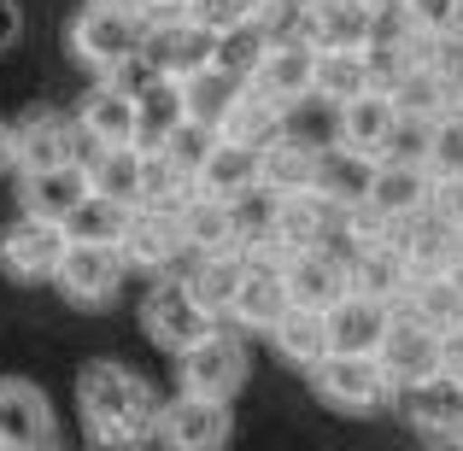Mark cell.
<instances>
[{
	"mask_svg": "<svg viewBox=\"0 0 463 451\" xmlns=\"http://www.w3.org/2000/svg\"><path fill=\"white\" fill-rule=\"evenodd\" d=\"M77 410L89 440L100 446H141L158 428V393L147 387V375L124 370V363L100 358L77 375Z\"/></svg>",
	"mask_w": 463,
	"mask_h": 451,
	"instance_id": "6da1fadb",
	"label": "cell"
},
{
	"mask_svg": "<svg viewBox=\"0 0 463 451\" xmlns=\"http://www.w3.org/2000/svg\"><path fill=\"white\" fill-rule=\"evenodd\" d=\"M141 23H147V18L129 12V6L89 0V6L71 18L65 47H71V59H77L82 70H94V77H118V70H129L136 53H141Z\"/></svg>",
	"mask_w": 463,
	"mask_h": 451,
	"instance_id": "7a4b0ae2",
	"label": "cell"
},
{
	"mask_svg": "<svg viewBox=\"0 0 463 451\" xmlns=\"http://www.w3.org/2000/svg\"><path fill=\"white\" fill-rule=\"evenodd\" d=\"M311 375V393L323 399L328 410H340V417H375V410L393 405V381H387V370L370 358V352H328Z\"/></svg>",
	"mask_w": 463,
	"mask_h": 451,
	"instance_id": "3957f363",
	"label": "cell"
},
{
	"mask_svg": "<svg viewBox=\"0 0 463 451\" xmlns=\"http://www.w3.org/2000/svg\"><path fill=\"white\" fill-rule=\"evenodd\" d=\"M176 363V387L188 393H212V399H235L252 375V358H247V340L229 334L223 323H212L200 340H188L182 352H170Z\"/></svg>",
	"mask_w": 463,
	"mask_h": 451,
	"instance_id": "277c9868",
	"label": "cell"
},
{
	"mask_svg": "<svg viewBox=\"0 0 463 451\" xmlns=\"http://www.w3.org/2000/svg\"><path fill=\"white\" fill-rule=\"evenodd\" d=\"M124 252L118 240H65V258L53 270V287L65 294L77 311H106L118 294H124Z\"/></svg>",
	"mask_w": 463,
	"mask_h": 451,
	"instance_id": "5b68a950",
	"label": "cell"
},
{
	"mask_svg": "<svg viewBox=\"0 0 463 451\" xmlns=\"http://www.w3.org/2000/svg\"><path fill=\"white\" fill-rule=\"evenodd\" d=\"M229 434H235V410H229V399L188 393V387H176V399H158L153 440H165L176 451H217V446H229Z\"/></svg>",
	"mask_w": 463,
	"mask_h": 451,
	"instance_id": "8992f818",
	"label": "cell"
},
{
	"mask_svg": "<svg viewBox=\"0 0 463 451\" xmlns=\"http://www.w3.org/2000/svg\"><path fill=\"white\" fill-rule=\"evenodd\" d=\"M247 82L270 94L276 106H299L317 94V42L311 35H264L259 59L247 65Z\"/></svg>",
	"mask_w": 463,
	"mask_h": 451,
	"instance_id": "52a82bcc",
	"label": "cell"
},
{
	"mask_svg": "<svg viewBox=\"0 0 463 451\" xmlns=\"http://www.w3.org/2000/svg\"><path fill=\"white\" fill-rule=\"evenodd\" d=\"M375 217H387V223H405V217H417L422 205H434V170L422 164V158L411 153H382L370 164V182H364V200Z\"/></svg>",
	"mask_w": 463,
	"mask_h": 451,
	"instance_id": "ba28073f",
	"label": "cell"
},
{
	"mask_svg": "<svg viewBox=\"0 0 463 451\" xmlns=\"http://www.w3.org/2000/svg\"><path fill=\"white\" fill-rule=\"evenodd\" d=\"M217 316L205 311L200 299H194V287H188V276H158L153 282V294L141 299V328H147V340L158 352H182L188 340H200L205 328H212Z\"/></svg>",
	"mask_w": 463,
	"mask_h": 451,
	"instance_id": "9c48e42d",
	"label": "cell"
},
{
	"mask_svg": "<svg viewBox=\"0 0 463 451\" xmlns=\"http://www.w3.org/2000/svg\"><path fill=\"white\" fill-rule=\"evenodd\" d=\"M217 47V35L205 30L200 18H188V12H158V18L141 23V53L136 65L141 70H158V77H182V70L205 65Z\"/></svg>",
	"mask_w": 463,
	"mask_h": 451,
	"instance_id": "30bf717a",
	"label": "cell"
},
{
	"mask_svg": "<svg viewBox=\"0 0 463 451\" xmlns=\"http://www.w3.org/2000/svg\"><path fill=\"white\" fill-rule=\"evenodd\" d=\"M59 258H65V223H53V217L24 211L18 223L0 229V270H6L12 282H24V287L53 282Z\"/></svg>",
	"mask_w": 463,
	"mask_h": 451,
	"instance_id": "8fae6325",
	"label": "cell"
},
{
	"mask_svg": "<svg viewBox=\"0 0 463 451\" xmlns=\"http://www.w3.org/2000/svg\"><path fill=\"white\" fill-rule=\"evenodd\" d=\"M375 363L387 370L393 393H405V387H417V381H434V375H440V328L417 323L411 311L393 305V323H387L382 346H375Z\"/></svg>",
	"mask_w": 463,
	"mask_h": 451,
	"instance_id": "7c38bea8",
	"label": "cell"
},
{
	"mask_svg": "<svg viewBox=\"0 0 463 451\" xmlns=\"http://www.w3.org/2000/svg\"><path fill=\"white\" fill-rule=\"evenodd\" d=\"M71 117L82 147H136V82H124V70L100 77Z\"/></svg>",
	"mask_w": 463,
	"mask_h": 451,
	"instance_id": "4fadbf2b",
	"label": "cell"
},
{
	"mask_svg": "<svg viewBox=\"0 0 463 451\" xmlns=\"http://www.w3.org/2000/svg\"><path fill=\"white\" fill-rule=\"evenodd\" d=\"M0 446L6 451H53L59 446L53 405L24 375H0Z\"/></svg>",
	"mask_w": 463,
	"mask_h": 451,
	"instance_id": "5bb4252c",
	"label": "cell"
},
{
	"mask_svg": "<svg viewBox=\"0 0 463 451\" xmlns=\"http://www.w3.org/2000/svg\"><path fill=\"white\" fill-rule=\"evenodd\" d=\"M118 252H124L129 270H147V276H165L170 264L182 258V229H176V211L170 205H129L124 211V229H118Z\"/></svg>",
	"mask_w": 463,
	"mask_h": 451,
	"instance_id": "9a60e30c",
	"label": "cell"
},
{
	"mask_svg": "<svg viewBox=\"0 0 463 451\" xmlns=\"http://www.w3.org/2000/svg\"><path fill=\"white\" fill-rule=\"evenodd\" d=\"M65 158H82V136H77V117L53 112V106H30V112L12 124V170H47V164H65Z\"/></svg>",
	"mask_w": 463,
	"mask_h": 451,
	"instance_id": "2e32d148",
	"label": "cell"
},
{
	"mask_svg": "<svg viewBox=\"0 0 463 451\" xmlns=\"http://www.w3.org/2000/svg\"><path fill=\"white\" fill-rule=\"evenodd\" d=\"M399 106H393V94L387 89H358L352 100H340L335 106V141L340 147H352V153H364V158H382V153H393V136H399Z\"/></svg>",
	"mask_w": 463,
	"mask_h": 451,
	"instance_id": "e0dca14e",
	"label": "cell"
},
{
	"mask_svg": "<svg viewBox=\"0 0 463 451\" xmlns=\"http://www.w3.org/2000/svg\"><path fill=\"white\" fill-rule=\"evenodd\" d=\"M282 287H288V305L328 311V305L346 294V258H340L328 240H317V247H294L282 258Z\"/></svg>",
	"mask_w": 463,
	"mask_h": 451,
	"instance_id": "ac0fdd59",
	"label": "cell"
},
{
	"mask_svg": "<svg viewBox=\"0 0 463 451\" xmlns=\"http://www.w3.org/2000/svg\"><path fill=\"white\" fill-rule=\"evenodd\" d=\"M340 211L346 205H335L323 188H299V193H276V211H270V235L282 252L294 247H317V240H328L340 229Z\"/></svg>",
	"mask_w": 463,
	"mask_h": 451,
	"instance_id": "d6986e66",
	"label": "cell"
},
{
	"mask_svg": "<svg viewBox=\"0 0 463 451\" xmlns=\"http://www.w3.org/2000/svg\"><path fill=\"white\" fill-rule=\"evenodd\" d=\"M346 287H352V294L399 305V294L411 287V258H405V247H399V235H382V240L352 247L346 252Z\"/></svg>",
	"mask_w": 463,
	"mask_h": 451,
	"instance_id": "ffe728a7",
	"label": "cell"
},
{
	"mask_svg": "<svg viewBox=\"0 0 463 451\" xmlns=\"http://www.w3.org/2000/svg\"><path fill=\"white\" fill-rule=\"evenodd\" d=\"M194 188L212 193V200H247L252 188H259V147H247V141H229V136H212V147L205 158L194 164Z\"/></svg>",
	"mask_w": 463,
	"mask_h": 451,
	"instance_id": "44dd1931",
	"label": "cell"
},
{
	"mask_svg": "<svg viewBox=\"0 0 463 451\" xmlns=\"http://www.w3.org/2000/svg\"><path fill=\"white\" fill-rule=\"evenodd\" d=\"M323 316H328V352H370V358H375L387 323H393V305L370 299V294H352V287H346Z\"/></svg>",
	"mask_w": 463,
	"mask_h": 451,
	"instance_id": "7402d4cb",
	"label": "cell"
},
{
	"mask_svg": "<svg viewBox=\"0 0 463 451\" xmlns=\"http://www.w3.org/2000/svg\"><path fill=\"white\" fill-rule=\"evenodd\" d=\"M89 193V176H82V158H65V164H47V170H24L18 176V205L30 217H53L65 223L71 211L82 205Z\"/></svg>",
	"mask_w": 463,
	"mask_h": 451,
	"instance_id": "603a6c76",
	"label": "cell"
},
{
	"mask_svg": "<svg viewBox=\"0 0 463 451\" xmlns=\"http://www.w3.org/2000/svg\"><path fill=\"white\" fill-rule=\"evenodd\" d=\"M288 311V287H282V264L276 258H247V270H241V287L235 299H229V323L241 328H259V334H270V323Z\"/></svg>",
	"mask_w": 463,
	"mask_h": 451,
	"instance_id": "cb8c5ba5",
	"label": "cell"
},
{
	"mask_svg": "<svg viewBox=\"0 0 463 451\" xmlns=\"http://www.w3.org/2000/svg\"><path fill=\"white\" fill-rule=\"evenodd\" d=\"M382 23L375 0H306V35L317 47H364Z\"/></svg>",
	"mask_w": 463,
	"mask_h": 451,
	"instance_id": "d4e9b609",
	"label": "cell"
},
{
	"mask_svg": "<svg viewBox=\"0 0 463 451\" xmlns=\"http://www.w3.org/2000/svg\"><path fill=\"white\" fill-rule=\"evenodd\" d=\"M399 235V247H405V258H411V276H429V270H452L458 264V252H463V235L452 223H446L434 205H422L417 217H405V223L393 229Z\"/></svg>",
	"mask_w": 463,
	"mask_h": 451,
	"instance_id": "484cf974",
	"label": "cell"
},
{
	"mask_svg": "<svg viewBox=\"0 0 463 451\" xmlns=\"http://www.w3.org/2000/svg\"><path fill=\"white\" fill-rule=\"evenodd\" d=\"M170 211H176V229H182V252L235 247V205H229V200H212V193L188 188Z\"/></svg>",
	"mask_w": 463,
	"mask_h": 451,
	"instance_id": "4316f807",
	"label": "cell"
},
{
	"mask_svg": "<svg viewBox=\"0 0 463 451\" xmlns=\"http://www.w3.org/2000/svg\"><path fill=\"white\" fill-rule=\"evenodd\" d=\"M247 77H235L229 65H217V59H205V65H194V70H182L176 77V94H182V117L188 124H205V129H217L223 124V112H229V100H235V89Z\"/></svg>",
	"mask_w": 463,
	"mask_h": 451,
	"instance_id": "83f0119b",
	"label": "cell"
},
{
	"mask_svg": "<svg viewBox=\"0 0 463 451\" xmlns=\"http://www.w3.org/2000/svg\"><path fill=\"white\" fill-rule=\"evenodd\" d=\"M405 422L434 440H458L463 434V381L452 375H434V381L405 387Z\"/></svg>",
	"mask_w": 463,
	"mask_h": 451,
	"instance_id": "f1b7e54d",
	"label": "cell"
},
{
	"mask_svg": "<svg viewBox=\"0 0 463 451\" xmlns=\"http://www.w3.org/2000/svg\"><path fill=\"white\" fill-rule=\"evenodd\" d=\"M270 340H276V358H282L288 370H317V363L328 358V316L306 311V305H288L270 323Z\"/></svg>",
	"mask_w": 463,
	"mask_h": 451,
	"instance_id": "f546056e",
	"label": "cell"
},
{
	"mask_svg": "<svg viewBox=\"0 0 463 451\" xmlns=\"http://www.w3.org/2000/svg\"><path fill=\"white\" fill-rule=\"evenodd\" d=\"M89 193L118 205H141V147H82Z\"/></svg>",
	"mask_w": 463,
	"mask_h": 451,
	"instance_id": "4dcf8cb0",
	"label": "cell"
},
{
	"mask_svg": "<svg viewBox=\"0 0 463 451\" xmlns=\"http://www.w3.org/2000/svg\"><path fill=\"white\" fill-rule=\"evenodd\" d=\"M282 124H288V106H276L270 94H259L252 82H241L235 100H229V112H223V124H217V136L247 141V147H270V141L282 136Z\"/></svg>",
	"mask_w": 463,
	"mask_h": 451,
	"instance_id": "1f68e13d",
	"label": "cell"
},
{
	"mask_svg": "<svg viewBox=\"0 0 463 451\" xmlns=\"http://www.w3.org/2000/svg\"><path fill=\"white\" fill-rule=\"evenodd\" d=\"M259 188H264V193H299V188H317V147L282 129L270 147H259Z\"/></svg>",
	"mask_w": 463,
	"mask_h": 451,
	"instance_id": "d6a6232c",
	"label": "cell"
},
{
	"mask_svg": "<svg viewBox=\"0 0 463 451\" xmlns=\"http://www.w3.org/2000/svg\"><path fill=\"white\" fill-rule=\"evenodd\" d=\"M182 124V94H176V77H158L147 70V82H136V147L153 153L165 147V136Z\"/></svg>",
	"mask_w": 463,
	"mask_h": 451,
	"instance_id": "836d02e7",
	"label": "cell"
},
{
	"mask_svg": "<svg viewBox=\"0 0 463 451\" xmlns=\"http://www.w3.org/2000/svg\"><path fill=\"white\" fill-rule=\"evenodd\" d=\"M399 311H411L417 323H429V328H452L458 316H463V282H458V270H429V276H411V287L399 294Z\"/></svg>",
	"mask_w": 463,
	"mask_h": 451,
	"instance_id": "e575fe53",
	"label": "cell"
},
{
	"mask_svg": "<svg viewBox=\"0 0 463 451\" xmlns=\"http://www.w3.org/2000/svg\"><path fill=\"white\" fill-rule=\"evenodd\" d=\"M194 258H200L188 270L194 299H200L212 316H223L229 299H235V287H241V270H247V252L241 247H217V252H194Z\"/></svg>",
	"mask_w": 463,
	"mask_h": 451,
	"instance_id": "d590c367",
	"label": "cell"
},
{
	"mask_svg": "<svg viewBox=\"0 0 463 451\" xmlns=\"http://www.w3.org/2000/svg\"><path fill=\"white\" fill-rule=\"evenodd\" d=\"M387 94H393L399 117H422V124H429L434 112H446V106H452V82H446V77H440V70H434L422 53L411 59V65H405V77H399Z\"/></svg>",
	"mask_w": 463,
	"mask_h": 451,
	"instance_id": "8d00e7d4",
	"label": "cell"
},
{
	"mask_svg": "<svg viewBox=\"0 0 463 451\" xmlns=\"http://www.w3.org/2000/svg\"><path fill=\"white\" fill-rule=\"evenodd\" d=\"M370 164H375V158H364V153H352V147L335 141L328 153H317V188H323L335 205H358L364 182H370Z\"/></svg>",
	"mask_w": 463,
	"mask_h": 451,
	"instance_id": "74e56055",
	"label": "cell"
},
{
	"mask_svg": "<svg viewBox=\"0 0 463 451\" xmlns=\"http://www.w3.org/2000/svg\"><path fill=\"white\" fill-rule=\"evenodd\" d=\"M358 89H370V70H364V47H317V94L328 106L352 100Z\"/></svg>",
	"mask_w": 463,
	"mask_h": 451,
	"instance_id": "f35d334b",
	"label": "cell"
},
{
	"mask_svg": "<svg viewBox=\"0 0 463 451\" xmlns=\"http://www.w3.org/2000/svg\"><path fill=\"white\" fill-rule=\"evenodd\" d=\"M422 164L434 170V182L463 176V106H446V112L429 117V136H422Z\"/></svg>",
	"mask_w": 463,
	"mask_h": 451,
	"instance_id": "ab89813d",
	"label": "cell"
},
{
	"mask_svg": "<svg viewBox=\"0 0 463 451\" xmlns=\"http://www.w3.org/2000/svg\"><path fill=\"white\" fill-rule=\"evenodd\" d=\"M124 211H129V205L100 200V193H82V205L65 217V240H118V229H124Z\"/></svg>",
	"mask_w": 463,
	"mask_h": 451,
	"instance_id": "60d3db41",
	"label": "cell"
},
{
	"mask_svg": "<svg viewBox=\"0 0 463 451\" xmlns=\"http://www.w3.org/2000/svg\"><path fill=\"white\" fill-rule=\"evenodd\" d=\"M399 18H405L411 35H440L463 23V0H399Z\"/></svg>",
	"mask_w": 463,
	"mask_h": 451,
	"instance_id": "b9f144b4",
	"label": "cell"
},
{
	"mask_svg": "<svg viewBox=\"0 0 463 451\" xmlns=\"http://www.w3.org/2000/svg\"><path fill=\"white\" fill-rule=\"evenodd\" d=\"M434 211L446 217V223L463 235V176H446V182H434Z\"/></svg>",
	"mask_w": 463,
	"mask_h": 451,
	"instance_id": "7bdbcfd3",
	"label": "cell"
},
{
	"mask_svg": "<svg viewBox=\"0 0 463 451\" xmlns=\"http://www.w3.org/2000/svg\"><path fill=\"white\" fill-rule=\"evenodd\" d=\"M440 375H452V381H463V316H458V323L440 334Z\"/></svg>",
	"mask_w": 463,
	"mask_h": 451,
	"instance_id": "ee69618b",
	"label": "cell"
},
{
	"mask_svg": "<svg viewBox=\"0 0 463 451\" xmlns=\"http://www.w3.org/2000/svg\"><path fill=\"white\" fill-rule=\"evenodd\" d=\"M24 35V6L18 0H0V53H12Z\"/></svg>",
	"mask_w": 463,
	"mask_h": 451,
	"instance_id": "f6af8a7d",
	"label": "cell"
},
{
	"mask_svg": "<svg viewBox=\"0 0 463 451\" xmlns=\"http://www.w3.org/2000/svg\"><path fill=\"white\" fill-rule=\"evenodd\" d=\"M158 12H188V0H147V6H141V18H158Z\"/></svg>",
	"mask_w": 463,
	"mask_h": 451,
	"instance_id": "bcb514c9",
	"label": "cell"
},
{
	"mask_svg": "<svg viewBox=\"0 0 463 451\" xmlns=\"http://www.w3.org/2000/svg\"><path fill=\"white\" fill-rule=\"evenodd\" d=\"M0 170H12V124L0 117Z\"/></svg>",
	"mask_w": 463,
	"mask_h": 451,
	"instance_id": "7dc6e473",
	"label": "cell"
},
{
	"mask_svg": "<svg viewBox=\"0 0 463 451\" xmlns=\"http://www.w3.org/2000/svg\"><path fill=\"white\" fill-rule=\"evenodd\" d=\"M112 6H129V12H141V6H147V0H112Z\"/></svg>",
	"mask_w": 463,
	"mask_h": 451,
	"instance_id": "c3c4849f",
	"label": "cell"
},
{
	"mask_svg": "<svg viewBox=\"0 0 463 451\" xmlns=\"http://www.w3.org/2000/svg\"><path fill=\"white\" fill-rule=\"evenodd\" d=\"M458 440H463V434H458Z\"/></svg>",
	"mask_w": 463,
	"mask_h": 451,
	"instance_id": "681fc988",
	"label": "cell"
}]
</instances>
